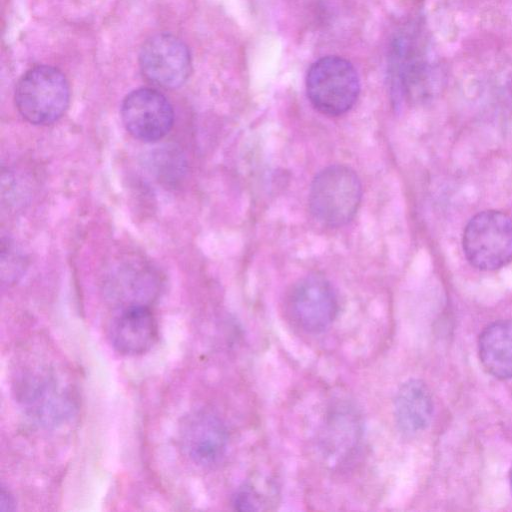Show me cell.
<instances>
[{
	"label": "cell",
	"mask_w": 512,
	"mask_h": 512,
	"mask_svg": "<svg viewBox=\"0 0 512 512\" xmlns=\"http://www.w3.org/2000/svg\"><path fill=\"white\" fill-rule=\"evenodd\" d=\"M393 407L396 424L406 434L425 430L434 410L431 392L419 379H409L400 385Z\"/></svg>",
	"instance_id": "obj_13"
},
{
	"label": "cell",
	"mask_w": 512,
	"mask_h": 512,
	"mask_svg": "<svg viewBox=\"0 0 512 512\" xmlns=\"http://www.w3.org/2000/svg\"><path fill=\"white\" fill-rule=\"evenodd\" d=\"M389 76L391 93L398 104L423 103L440 89V70L429 57L423 37L414 29L404 30L394 38Z\"/></svg>",
	"instance_id": "obj_1"
},
{
	"label": "cell",
	"mask_w": 512,
	"mask_h": 512,
	"mask_svg": "<svg viewBox=\"0 0 512 512\" xmlns=\"http://www.w3.org/2000/svg\"><path fill=\"white\" fill-rule=\"evenodd\" d=\"M510 485H511V491H512V468H511V472H510Z\"/></svg>",
	"instance_id": "obj_17"
},
{
	"label": "cell",
	"mask_w": 512,
	"mask_h": 512,
	"mask_svg": "<svg viewBox=\"0 0 512 512\" xmlns=\"http://www.w3.org/2000/svg\"><path fill=\"white\" fill-rule=\"evenodd\" d=\"M306 92L311 104L322 114L339 116L355 104L360 81L354 66L339 56L315 61L307 71Z\"/></svg>",
	"instance_id": "obj_4"
},
{
	"label": "cell",
	"mask_w": 512,
	"mask_h": 512,
	"mask_svg": "<svg viewBox=\"0 0 512 512\" xmlns=\"http://www.w3.org/2000/svg\"><path fill=\"white\" fill-rule=\"evenodd\" d=\"M363 433L358 408L347 399L333 402L319 429V449L330 466L346 463L356 452Z\"/></svg>",
	"instance_id": "obj_9"
},
{
	"label": "cell",
	"mask_w": 512,
	"mask_h": 512,
	"mask_svg": "<svg viewBox=\"0 0 512 512\" xmlns=\"http://www.w3.org/2000/svg\"><path fill=\"white\" fill-rule=\"evenodd\" d=\"M287 309L298 328L309 334H319L334 322L339 304L331 283L323 276L313 274L293 286Z\"/></svg>",
	"instance_id": "obj_6"
},
{
	"label": "cell",
	"mask_w": 512,
	"mask_h": 512,
	"mask_svg": "<svg viewBox=\"0 0 512 512\" xmlns=\"http://www.w3.org/2000/svg\"><path fill=\"white\" fill-rule=\"evenodd\" d=\"M112 347L125 356L149 351L158 338V324L149 305L117 308L107 326Z\"/></svg>",
	"instance_id": "obj_12"
},
{
	"label": "cell",
	"mask_w": 512,
	"mask_h": 512,
	"mask_svg": "<svg viewBox=\"0 0 512 512\" xmlns=\"http://www.w3.org/2000/svg\"><path fill=\"white\" fill-rule=\"evenodd\" d=\"M462 247L468 262L480 270H496L512 260V218L504 212L485 210L464 228Z\"/></svg>",
	"instance_id": "obj_5"
},
{
	"label": "cell",
	"mask_w": 512,
	"mask_h": 512,
	"mask_svg": "<svg viewBox=\"0 0 512 512\" xmlns=\"http://www.w3.org/2000/svg\"><path fill=\"white\" fill-rule=\"evenodd\" d=\"M43 370L27 371L16 382V395L28 413L39 423L55 426L65 422L75 409L73 396Z\"/></svg>",
	"instance_id": "obj_7"
},
{
	"label": "cell",
	"mask_w": 512,
	"mask_h": 512,
	"mask_svg": "<svg viewBox=\"0 0 512 512\" xmlns=\"http://www.w3.org/2000/svg\"><path fill=\"white\" fill-rule=\"evenodd\" d=\"M228 441L224 422L212 412H193L180 425V448L191 462L200 467L209 468L221 462L227 452Z\"/></svg>",
	"instance_id": "obj_11"
},
{
	"label": "cell",
	"mask_w": 512,
	"mask_h": 512,
	"mask_svg": "<svg viewBox=\"0 0 512 512\" xmlns=\"http://www.w3.org/2000/svg\"><path fill=\"white\" fill-rule=\"evenodd\" d=\"M265 505L264 495L251 483L243 484L233 496V506L239 511H257Z\"/></svg>",
	"instance_id": "obj_15"
},
{
	"label": "cell",
	"mask_w": 512,
	"mask_h": 512,
	"mask_svg": "<svg viewBox=\"0 0 512 512\" xmlns=\"http://www.w3.org/2000/svg\"><path fill=\"white\" fill-rule=\"evenodd\" d=\"M143 76L152 84L174 89L191 72V56L185 44L173 35L162 33L149 38L139 54Z\"/></svg>",
	"instance_id": "obj_8"
},
{
	"label": "cell",
	"mask_w": 512,
	"mask_h": 512,
	"mask_svg": "<svg viewBox=\"0 0 512 512\" xmlns=\"http://www.w3.org/2000/svg\"><path fill=\"white\" fill-rule=\"evenodd\" d=\"M0 496V510L13 511L15 509V500L10 492L2 487Z\"/></svg>",
	"instance_id": "obj_16"
},
{
	"label": "cell",
	"mask_w": 512,
	"mask_h": 512,
	"mask_svg": "<svg viewBox=\"0 0 512 512\" xmlns=\"http://www.w3.org/2000/svg\"><path fill=\"white\" fill-rule=\"evenodd\" d=\"M479 358L492 376L512 378V320H499L488 325L478 342Z\"/></svg>",
	"instance_id": "obj_14"
},
{
	"label": "cell",
	"mask_w": 512,
	"mask_h": 512,
	"mask_svg": "<svg viewBox=\"0 0 512 512\" xmlns=\"http://www.w3.org/2000/svg\"><path fill=\"white\" fill-rule=\"evenodd\" d=\"M121 118L133 137L154 142L169 133L174 123V112L170 102L159 91L140 88L124 98Z\"/></svg>",
	"instance_id": "obj_10"
},
{
	"label": "cell",
	"mask_w": 512,
	"mask_h": 512,
	"mask_svg": "<svg viewBox=\"0 0 512 512\" xmlns=\"http://www.w3.org/2000/svg\"><path fill=\"white\" fill-rule=\"evenodd\" d=\"M70 90L65 76L58 69L41 65L29 69L15 89L16 108L34 125H50L65 113Z\"/></svg>",
	"instance_id": "obj_3"
},
{
	"label": "cell",
	"mask_w": 512,
	"mask_h": 512,
	"mask_svg": "<svg viewBox=\"0 0 512 512\" xmlns=\"http://www.w3.org/2000/svg\"><path fill=\"white\" fill-rule=\"evenodd\" d=\"M362 199V186L356 173L344 165H332L313 179L309 207L317 221L339 227L355 216Z\"/></svg>",
	"instance_id": "obj_2"
}]
</instances>
